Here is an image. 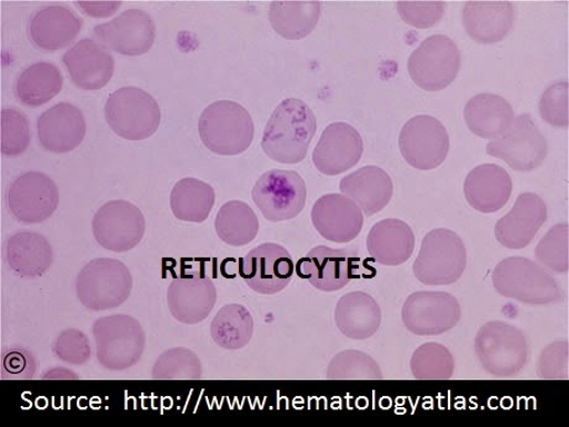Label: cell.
Returning a JSON list of instances; mask_svg holds the SVG:
<instances>
[{
	"mask_svg": "<svg viewBox=\"0 0 569 427\" xmlns=\"http://www.w3.org/2000/svg\"><path fill=\"white\" fill-rule=\"evenodd\" d=\"M316 131L317 120L312 109L298 98H289L271 115L261 148L273 161L292 166L308 157Z\"/></svg>",
	"mask_w": 569,
	"mask_h": 427,
	"instance_id": "1",
	"label": "cell"
},
{
	"mask_svg": "<svg viewBox=\"0 0 569 427\" xmlns=\"http://www.w3.org/2000/svg\"><path fill=\"white\" fill-rule=\"evenodd\" d=\"M254 131L253 119L247 109L233 101L208 106L199 122L204 147L221 157L242 155L253 142Z\"/></svg>",
	"mask_w": 569,
	"mask_h": 427,
	"instance_id": "2",
	"label": "cell"
},
{
	"mask_svg": "<svg viewBox=\"0 0 569 427\" xmlns=\"http://www.w3.org/2000/svg\"><path fill=\"white\" fill-rule=\"evenodd\" d=\"M492 285L501 297L540 306L561 300L560 285L542 266L528 258L501 260L492 271Z\"/></svg>",
	"mask_w": 569,
	"mask_h": 427,
	"instance_id": "3",
	"label": "cell"
},
{
	"mask_svg": "<svg viewBox=\"0 0 569 427\" xmlns=\"http://www.w3.org/2000/svg\"><path fill=\"white\" fill-rule=\"evenodd\" d=\"M97 359L112 371H123L134 367L147 346L144 328L129 315L101 317L92 327Z\"/></svg>",
	"mask_w": 569,
	"mask_h": 427,
	"instance_id": "4",
	"label": "cell"
},
{
	"mask_svg": "<svg viewBox=\"0 0 569 427\" xmlns=\"http://www.w3.org/2000/svg\"><path fill=\"white\" fill-rule=\"evenodd\" d=\"M476 355L488 375L500 379L512 378L528 364V339L517 327L491 321L479 328Z\"/></svg>",
	"mask_w": 569,
	"mask_h": 427,
	"instance_id": "5",
	"label": "cell"
},
{
	"mask_svg": "<svg viewBox=\"0 0 569 427\" xmlns=\"http://www.w3.org/2000/svg\"><path fill=\"white\" fill-rule=\"evenodd\" d=\"M133 289V277L122 261L112 258L93 259L76 280V291L84 308L92 311L112 310L122 306Z\"/></svg>",
	"mask_w": 569,
	"mask_h": 427,
	"instance_id": "6",
	"label": "cell"
},
{
	"mask_svg": "<svg viewBox=\"0 0 569 427\" xmlns=\"http://www.w3.org/2000/svg\"><path fill=\"white\" fill-rule=\"evenodd\" d=\"M467 249L461 237L451 229L437 228L422 240L413 262L416 279L425 285H451L463 276Z\"/></svg>",
	"mask_w": 569,
	"mask_h": 427,
	"instance_id": "7",
	"label": "cell"
},
{
	"mask_svg": "<svg viewBox=\"0 0 569 427\" xmlns=\"http://www.w3.org/2000/svg\"><path fill=\"white\" fill-rule=\"evenodd\" d=\"M104 113L108 126L127 140L154 136L161 120L156 98L137 87H123L109 96Z\"/></svg>",
	"mask_w": 569,
	"mask_h": 427,
	"instance_id": "8",
	"label": "cell"
},
{
	"mask_svg": "<svg viewBox=\"0 0 569 427\" xmlns=\"http://www.w3.org/2000/svg\"><path fill=\"white\" fill-rule=\"evenodd\" d=\"M251 199L266 220L289 221L302 212L308 199V189L299 172L270 170L262 173L254 185Z\"/></svg>",
	"mask_w": 569,
	"mask_h": 427,
	"instance_id": "9",
	"label": "cell"
},
{
	"mask_svg": "<svg viewBox=\"0 0 569 427\" xmlns=\"http://www.w3.org/2000/svg\"><path fill=\"white\" fill-rule=\"evenodd\" d=\"M461 51L446 36H433L421 42L408 61L411 80L425 91L447 89L461 70Z\"/></svg>",
	"mask_w": 569,
	"mask_h": 427,
	"instance_id": "10",
	"label": "cell"
},
{
	"mask_svg": "<svg viewBox=\"0 0 569 427\" xmlns=\"http://www.w3.org/2000/svg\"><path fill=\"white\" fill-rule=\"evenodd\" d=\"M359 265L358 247L333 249L320 246L311 249L306 257L299 260L297 272L313 288L333 292L346 288L358 277Z\"/></svg>",
	"mask_w": 569,
	"mask_h": 427,
	"instance_id": "11",
	"label": "cell"
},
{
	"mask_svg": "<svg viewBox=\"0 0 569 427\" xmlns=\"http://www.w3.org/2000/svg\"><path fill=\"white\" fill-rule=\"evenodd\" d=\"M399 148L410 167L423 171L433 170L446 160L450 151V137L439 119L418 116L402 127Z\"/></svg>",
	"mask_w": 569,
	"mask_h": 427,
	"instance_id": "12",
	"label": "cell"
},
{
	"mask_svg": "<svg viewBox=\"0 0 569 427\" xmlns=\"http://www.w3.org/2000/svg\"><path fill=\"white\" fill-rule=\"evenodd\" d=\"M462 309L453 295L442 291H418L402 308L405 327L416 336H440L461 321Z\"/></svg>",
	"mask_w": 569,
	"mask_h": 427,
	"instance_id": "13",
	"label": "cell"
},
{
	"mask_svg": "<svg viewBox=\"0 0 569 427\" xmlns=\"http://www.w3.org/2000/svg\"><path fill=\"white\" fill-rule=\"evenodd\" d=\"M146 229L144 215L136 205L124 200L104 203L92 221L97 244L116 254L136 248L144 237Z\"/></svg>",
	"mask_w": 569,
	"mask_h": 427,
	"instance_id": "14",
	"label": "cell"
},
{
	"mask_svg": "<svg viewBox=\"0 0 569 427\" xmlns=\"http://www.w3.org/2000/svg\"><path fill=\"white\" fill-rule=\"evenodd\" d=\"M547 141L529 115L513 119L505 136L490 140L488 156L506 161L516 171L528 172L542 166Z\"/></svg>",
	"mask_w": 569,
	"mask_h": 427,
	"instance_id": "15",
	"label": "cell"
},
{
	"mask_svg": "<svg viewBox=\"0 0 569 427\" xmlns=\"http://www.w3.org/2000/svg\"><path fill=\"white\" fill-rule=\"evenodd\" d=\"M60 192L46 173L29 171L10 186L8 206L18 221L36 225L49 220L58 210Z\"/></svg>",
	"mask_w": 569,
	"mask_h": 427,
	"instance_id": "16",
	"label": "cell"
},
{
	"mask_svg": "<svg viewBox=\"0 0 569 427\" xmlns=\"http://www.w3.org/2000/svg\"><path fill=\"white\" fill-rule=\"evenodd\" d=\"M93 36L107 50L124 57H141L154 46V20L140 9H128L106 24L93 29Z\"/></svg>",
	"mask_w": 569,
	"mask_h": 427,
	"instance_id": "17",
	"label": "cell"
},
{
	"mask_svg": "<svg viewBox=\"0 0 569 427\" xmlns=\"http://www.w3.org/2000/svg\"><path fill=\"white\" fill-rule=\"evenodd\" d=\"M295 272L291 255L277 244L251 249L240 260V277L250 289L262 295H276L288 288Z\"/></svg>",
	"mask_w": 569,
	"mask_h": 427,
	"instance_id": "18",
	"label": "cell"
},
{
	"mask_svg": "<svg viewBox=\"0 0 569 427\" xmlns=\"http://www.w3.org/2000/svg\"><path fill=\"white\" fill-rule=\"evenodd\" d=\"M363 152L365 142L359 131L348 123L337 122L323 130L312 160L317 170L336 177L357 166Z\"/></svg>",
	"mask_w": 569,
	"mask_h": 427,
	"instance_id": "19",
	"label": "cell"
},
{
	"mask_svg": "<svg viewBox=\"0 0 569 427\" xmlns=\"http://www.w3.org/2000/svg\"><path fill=\"white\" fill-rule=\"evenodd\" d=\"M312 224L316 231L330 242L346 245L352 242L365 225V214L349 197L328 193L312 207Z\"/></svg>",
	"mask_w": 569,
	"mask_h": 427,
	"instance_id": "20",
	"label": "cell"
},
{
	"mask_svg": "<svg viewBox=\"0 0 569 427\" xmlns=\"http://www.w3.org/2000/svg\"><path fill=\"white\" fill-rule=\"evenodd\" d=\"M217 290L213 281L202 274L174 278L168 289V305L173 319L184 325H197L214 309Z\"/></svg>",
	"mask_w": 569,
	"mask_h": 427,
	"instance_id": "21",
	"label": "cell"
},
{
	"mask_svg": "<svg viewBox=\"0 0 569 427\" xmlns=\"http://www.w3.org/2000/svg\"><path fill=\"white\" fill-rule=\"evenodd\" d=\"M72 82L84 91L103 89L114 73L112 53L94 39H83L63 54Z\"/></svg>",
	"mask_w": 569,
	"mask_h": 427,
	"instance_id": "22",
	"label": "cell"
},
{
	"mask_svg": "<svg viewBox=\"0 0 569 427\" xmlns=\"http://www.w3.org/2000/svg\"><path fill=\"white\" fill-rule=\"evenodd\" d=\"M547 220V206L539 195L521 193L510 212L496 225L498 242L509 249L530 246Z\"/></svg>",
	"mask_w": 569,
	"mask_h": 427,
	"instance_id": "23",
	"label": "cell"
},
{
	"mask_svg": "<svg viewBox=\"0 0 569 427\" xmlns=\"http://www.w3.org/2000/svg\"><path fill=\"white\" fill-rule=\"evenodd\" d=\"M86 120L80 109L61 102L38 119V136L43 149L64 155L81 146L86 136Z\"/></svg>",
	"mask_w": 569,
	"mask_h": 427,
	"instance_id": "24",
	"label": "cell"
},
{
	"mask_svg": "<svg viewBox=\"0 0 569 427\" xmlns=\"http://www.w3.org/2000/svg\"><path fill=\"white\" fill-rule=\"evenodd\" d=\"M516 20V8L508 0H469L463 10V24L470 39L479 43L505 40Z\"/></svg>",
	"mask_w": 569,
	"mask_h": 427,
	"instance_id": "25",
	"label": "cell"
},
{
	"mask_svg": "<svg viewBox=\"0 0 569 427\" xmlns=\"http://www.w3.org/2000/svg\"><path fill=\"white\" fill-rule=\"evenodd\" d=\"M82 26V19L68 7H43L30 18L29 37L37 48L58 51L71 46Z\"/></svg>",
	"mask_w": 569,
	"mask_h": 427,
	"instance_id": "26",
	"label": "cell"
},
{
	"mask_svg": "<svg viewBox=\"0 0 569 427\" xmlns=\"http://www.w3.org/2000/svg\"><path fill=\"white\" fill-rule=\"evenodd\" d=\"M512 193L509 172L496 163H485L468 173L465 195L468 203L481 214H495L505 207Z\"/></svg>",
	"mask_w": 569,
	"mask_h": 427,
	"instance_id": "27",
	"label": "cell"
},
{
	"mask_svg": "<svg viewBox=\"0 0 569 427\" xmlns=\"http://www.w3.org/2000/svg\"><path fill=\"white\" fill-rule=\"evenodd\" d=\"M339 190L353 200L366 216L371 217L389 205L393 183L387 171L370 166L343 178Z\"/></svg>",
	"mask_w": 569,
	"mask_h": 427,
	"instance_id": "28",
	"label": "cell"
},
{
	"mask_svg": "<svg viewBox=\"0 0 569 427\" xmlns=\"http://www.w3.org/2000/svg\"><path fill=\"white\" fill-rule=\"evenodd\" d=\"M367 248L378 265L398 267L411 258L415 235L407 222L388 218L370 229Z\"/></svg>",
	"mask_w": 569,
	"mask_h": 427,
	"instance_id": "29",
	"label": "cell"
},
{
	"mask_svg": "<svg viewBox=\"0 0 569 427\" xmlns=\"http://www.w3.org/2000/svg\"><path fill=\"white\" fill-rule=\"evenodd\" d=\"M335 320L346 337L363 341L375 336L381 324V310L375 298L365 291L346 294L336 306Z\"/></svg>",
	"mask_w": 569,
	"mask_h": 427,
	"instance_id": "30",
	"label": "cell"
},
{
	"mask_svg": "<svg viewBox=\"0 0 569 427\" xmlns=\"http://www.w3.org/2000/svg\"><path fill=\"white\" fill-rule=\"evenodd\" d=\"M465 119L473 135L496 140L507 133L516 119V113L505 98L481 93L468 101L465 108Z\"/></svg>",
	"mask_w": 569,
	"mask_h": 427,
	"instance_id": "31",
	"label": "cell"
},
{
	"mask_svg": "<svg viewBox=\"0 0 569 427\" xmlns=\"http://www.w3.org/2000/svg\"><path fill=\"white\" fill-rule=\"evenodd\" d=\"M7 261L18 277L34 279L46 274L53 260L49 240L34 232H19L8 239Z\"/></svg>",
	"mask_w": 569,
	"mask_h": 427,
	"instance_id": "32",
	"label": "cell"
},
{
	"mask_svg": "<svg viewBox=\"0 0 569 427\" xmlns=\"http://www.w3.org/2000/svg\"><path fill=\"white\" fill-rule=\"evenodd\" d=\"M320 17L321 4L317 0H277L271 2L269 9L272 29L288 40L309 37Z\"/></svg>",
	"mask_w": 569,
	"mask_h": 427,
	"instance_id": "33",
	"label": "cell"
},
{
	"mask_svg": "<svg viewBox=\"0 0 569 427\" xmlns=\"http://www.w3.org/2000/svg\"><path fill=\"white\" fill-rule=\"evenodd\" d=\"M216 202L211 185L193 178L182 179L173 186L170 206L180 221L202 224L210 217Z\"/></svg>",
	"mask_w": 569,
	"mask_h": 427,
	"instance_id": "34",
	"label": "cell"
},
{
	"mask_svg": "<svg viewBox=\"0 0 569 427\" xmlns=\"http://www.w3.org/2000/svg\"><path fill=\"white\" fill-rule=\"evenodd\" d=\"M62 85L63 78L58 66L38 62L19 76L17 97L28 107H40L53 100L60 93Z\"/></svg>",
	"mask_w": 569,
	"mask_h": 427,
	"instance_id": "35",
	"label": "cell"
},
{
	"mask_svg": "<svg viewBox=\"0 0 569 427\" xmlns=\"http://www.w3.org/2000/svg\"><path fill=\"white\" fill-rule=\"evenodd\" d=\"M216 232L228 246L244 247L257 238L259 218L248 203L229 201L216 217Z\"/></svg>",
	"mask_w": 569,
	"mask_h": 427,
	"instance_id": "36",
	"label": "cell"
},
{
	"mask_svg": "<svg viewBox=\"0 0 569 427\" xmlns=\"http://www.w3.org/2000/svg\"><path fill=\"white\" fill-rule=\"evenodd\" d=\"M254 334L253 316L243 305H226L211 324L213 341L228 350L244 348Z\"/></svg>",
	"mask_w": 569,
	"mask_h": 427,
	"instance_id": "37",
	"label": "cell"
},
{
	"mask_svg": "<svg viewBox=\"0 0 569 427\" xmlns=\"http://www.w3.org/2000/svg\"><path fill=\"white\" fill-rule=\"evenodd\" d=\"M411 374L418 380H448L455 371V358L447 347L429 342L415 350Z\"/></svg>",
	"mask_w": 569,
	"mask_h": 427,
	"instance_id": "38",
	"label": "cell"
},
{
	"mask_svg": "<svg viewBox=\"0 0 569 427\" xmlns=\"http://www.w3.org/2000/svg\"><path fill=\"white\" fill-rule=\"evenodd\" d=\"M154 380H201L203 368L201 359L191 349L171 348L163 352L152 367Z\"/></svg>",
	"mask_w": 569,
	"mask_h": 427,
	"instance_id": "39",
	"label": "cell"
},
{
	"mask_svg": "<svg viewBox=\"0 0 569 427\" xmlns=\"http://www.w3.org/2000/svg\"><path fill=\"white\" fill-rule=\"evenodd\" d=\"M382 371L373 357L362 350L347 349L338 354L327 369L330 380H381Z\"/></svg>",
	"mask_w": 569,
	"mask_h": 427,
	"instance_id": "40",
	"label": "cell"
},
{
	"mask_svg": "<svg viewBox=\"0 0 569 427\" xmlns=\"http://www.w3.org/2000/svg\"><path fill=\"white\" fill-rule=\"evenodd\" d=\"M569 227L567 224L556 225L540 240L535 256L540 265L556 272L566 274L569 269Z\"/></svg>",
	"mask_w": 569,
	"mask_h": 427,
	"instance_id": "41",
	"label": "cell"
},
{
	"mask_svg": "<svg viewBox=\"0 0 569 427\" xmlns=\"http://www.w3.org/2000/svg\"><path fill=\"white\" fill-rule=\"evenodd\" d=\"M0 125H2V140H0V149L6 157H19L27 151L30 146V127L29 120L23 112L18 109H3L0 116Z\"/></svg>",
	"mask_w": 569,
	"mask_h": 427,
	"instance_id": "42",
	"label": "cell"
},
{
	"mask_svg": "<svg viewBox=\"0 0 569 427\" xmlns=\"http://www.w3.org/2000/svg\"><path fill=\"white\" fill-rule=\"evenodd\" d=\"M398 13L405 23L416 29H430L445 16L446 3L441 0H400Z\"/></svg>",
	"mask_w": 569,
	"mask_h": 427,
	"instance_id": "43",
	"label": "cell"
},
{
	"mask_svg": "<svg viewBox=\"0 0 569 427\" xmlns=\"http://www.w3.org/2000/svg\"><path fill=\"white\" fill-rule=\"evenodd\" d=\"M568 82H558L545 91L540 100V115L546 123L557 128H568Z\"/></svg>",
	"mask_w": 569,
	"mask_h": 427,
	"instance_id": "44",
	"label": "cell"
},
{
	"mask_svg": "<svg viewBox=\"0 0 569 427\" xmlns=\"http://www.w3.org/2000/svg\"><path fill=\"white\" fill-rule=\"evenodd\" d=\"M53 352L63 364L83 366L89 363L92 349L89 337L76 328H69L58 337Z\"/></svg>",
	"mask_w": 569,
	"mask_h": 427,
	"instance_id": "45",
	"label": "cell"
},
{
	"mask_svg": "<svg viewBox=\"0 0 569 427\" xmlns=\"http://www.w3.org/2000/svg\"><path fill=\"white\" fill-rule=\"evenodd\" d=\"M39 369L38 360L29 349L13 346L3 349L2 378L3 379H32Z\"/></svg>",
	"mask_w": 569,
	"mask_h": 427,
	"instance_id": "46",
	"label": "cell"
},
{
	"mask_svg": "<svg viewBox=\"0 0 569 427\" xmlns=\"http://www.w3.org/2000/svg\"><path fill=\"white\" fill-rule=\"evenodd\" d=\"M568 363V342L551 344L539 358L538 376L546 380H566L569 378Z\"/></svg>",
	"mask_w": 569,
	"mask_h": 427,
	"instance_id": "47",
	"label": "cell"
}]
</instances>
